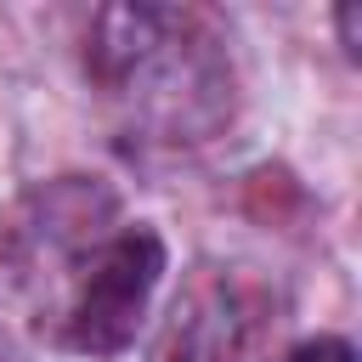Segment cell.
Listing matches in <instances>:
<instances>
[{"instance_id":"1","label":"cell","mask_w":362,"mask_h":362,"mask_svg":"<svg viewBox=\"0 0 362 362\" xmlns=\"http://www.w3.org/2000/svg\"><path fill=\"white\" fill-rule=\"evenodd\" d=\"M158 272H164V243H158V232H147V226L119 232V238L90 260V272H85V288H79L74 317H68V339H74L79 351H90V356L124 351L130 334H136V322H141V305H147Z\"/></svg>"},{"instance_id":"2","label":"cell","mask_w":362,"mask_h":362,"mask_svg":"<svg viewBox=\"0 0 362 362\" xmlns=\"http://www.w3.org/2000/svg\"><path fill=\"white\" fill-rule=\"evenodd\" d=\"M288 362H356V356H351V345H345V339H305Z\"/></svg>"}]
</instances>
